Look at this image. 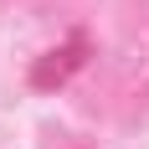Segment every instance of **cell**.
Instances as JSON below:
<instances>
[{"label":"cell","mask_w":149,"mask_h":149,"mask_svg":"<svg viewBox=\"0 0 149 149\" xmlns=\"http://www.w3.org/2000/svg\"><path fill=\"white\" fill-rule=\"evenodd\" d=\"M77 67H82V41L62 46V52H46V62L31 72V82H36V88H52V82H62V77L77 72Z\"/></svg>","instance_id":"1"}]
</instances>
